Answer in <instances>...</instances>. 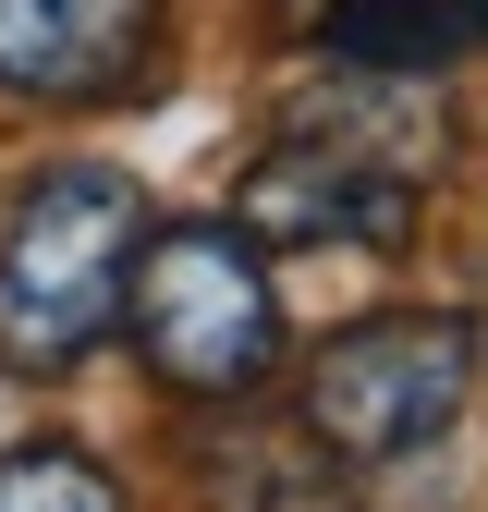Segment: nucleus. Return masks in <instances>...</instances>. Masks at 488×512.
Here are the masks:
<instances>
[{"label":"nucleus","mask_w":488,"mask_h":512,"mask_svg":"<svg viewBox=\"0 0 488 512\" xmlns=\"http://www.w3.org/2000/svg\"><path fill=\"white\" fill-rule=\"evenodd\" d=\"M135 256H147L135 171H110V159L37 171L13 196V220H0V366L74 378L135 305Z\"/></svg>","instance_id":"nucleus-1"},{"label":"nucleus","mask_w":488,"mask_h":512,"mask_svg":"<svg viewBox=\"0 0 488 512\" xmlns=\"http://www.w3.org/2000/svg\"><path fill=\"white\" fill-rule=\"evenodd\" d=\"M135 354L159 391L183 403H244L257 378L281 366V293L257 269V232L244 220H183V232H147L135 256Z\"/></svg>","instance_id":"nucleus-2"},{"label":"nucleus","mask_w":488,"mask_h":512,"mask_svg":"<svg viewBox=\"0 0 488 512\" xmlns=\"http://www.w3.org/2000/svg\"><path fill=\"white\" fill-rule=\"evenodd\" d=\"M476 391V330L464 317H354L305 366V427L342 464H403L427 452Z\"/></svg>","instance_id":"nucleus-3"},{"label":"nucleus","mask_w":488,"mask_h":512,"mask_svg":"<svg viewBox=\"0 0 488 512\" xmlns=\"http://www.w3.org/2000/svg\"><path fill=\"white\" fill-rule=\"evenodd\" d=\"M232 220L257 244H403L415 232V159L379 135H293L244 171Z\"/></svg>","instance_id":"nucleus-4"},{"label":"nucleus","mask_w":488,"mask_h":512,"mask_svg":"<svg viewBox=\"0 0 488 512\" xmlns=\"http://www.w3.org/2000/svg\"><path fill=\"white\" fill-rule=\"evenodd\" d=\"M159 74V0H0V86L37 110H110Z\"/></svg>","instance_id":"nucleus-5"},{"label":"nucleus","mask_w":488,"mask_h":512,"mask_svg":"<svg viewBox=\"0 0 488 512\" xmlns=\"http://www.w3.org/2000/svg\"><path fill=\"white\" fill-rule=\"evenodd\" d=\"M318 49L354 61V74H440V61L464 49V13L452 0H330Z\"/></svg>","instance_id":"nucleus-6"},{"label":"nucleus","mask_w":488,"mask_h":512,"mask_svg":"<svg viewBox=\"0 0 488 512\" xmlns=\"http://www.w3.org/2000/svg\"><path fill=\"white\" fill-rule=\"evenodd\" d=\"M0 512H122V488L86 452H13L0 464Z\"/></svg>","instance_id":"nucleus-7"}]
</instances>
